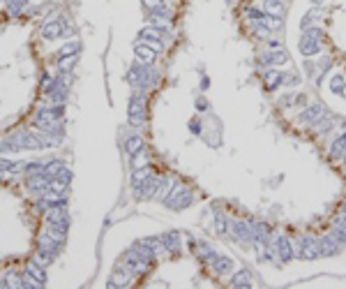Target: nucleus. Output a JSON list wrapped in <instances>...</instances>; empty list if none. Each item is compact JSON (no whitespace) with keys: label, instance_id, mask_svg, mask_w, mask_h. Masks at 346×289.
I'll use <instances>...</instances> for the list:
<instances>
[{"label":"nucleus","instance_id":"1","mask_svg":"<svg viewBox=\"0 0 346 289\" xmlns=\"http://www.w3.org/2000/svg\"><path fill=\"white\" fill-rule=\"evenodd\" d=\"M127 84L134 88V91H148L157 84V74L150 65H144V63H136L134 67L127 70Z\"/></svg>","mask_w":346,"mask_h":289},{"label":"nucleus","instance_id":"2","mask_svg":"<svg viewBox=\"0 0 346 289\" xmlns=\"http://www.w3.org/2000/svg\"><path fill=\"white\" fill-rule=\"evenodd\" d=\"M127 123L132 127H141L146 123V91H134L127 104Z\"/></svg>","mask_w":346,"mask_h":289},{"label":"nucleus","instance_id":"3","mask_svg":"<svg viewBox=\"0 0 346 289\" xmlns=\"http://www.w3.org/2000/svg\"><path fill=\"white\" fill-rule=\"evenodd\" d=\"M192 201H194V192H192L190 187H182L180 183H173L171 192H168L166 199H164V204H166L171 211H185V208L192 206Z\"/></svg>","mask_w":346,"mask_h":289},{"label":"nucleus","instance_id":"4","mask_svg":"<svg viewBox=\"0 0 346 289\" xmlns=\"http://www.w3.org/2000/svg\"><path fill=\"white\" fill-rule=\"evenodd\" d=\"M228 234L233 236V241H238L242 247H250L254 243L252 222H228Z\"/></svg>","mask_w":346,"mask_h":289},{"label":"nucleus","instance_id":"5","mask_svg":"<svg viewBox=\"0 0 346 289\" xmlns=\"http://www.w3.org/2000/svg\"><path fill=\"white\" fill-rule=\"evenodd\" d=\"M72 33V28H70V24H67L62 17H54V19H48L46 24L42 26V35L44 40H56V37L60 35H70Z\"/></svg>","mask_w":346,"mask_h":289},{"label":"nucleus","instance_id":"6","mask_svg":"<svg viewBox=\"0 0 346 289\" xmlns=\"http://www.w3.org/2000/svg\"><path fill=\"white\" fill-rule=\"evenodd\" d=\"M118 268L132 273V275H144V273L148 271V264H146L144 259L134 252V247H132V250H127V252H125V257H122V264H120Z\"/></svg>","mask_w":346,"mask_h":289},{"label":"nucleus","instance_id":"7","mask_svg":"<svg viewBox=\"0 0 346 289\" xmlns=\"http://www.w3.org/2000/svg\"><path fill=\"white\" fill-rule=\"evenodd\" d=\"M160 181H162V178H157V176L150 174L144 183L134 185V197H136L138 201H146V199H155L157 187H160Z\"/></svg>","mask_w":346,"mask_h":289},{"label":"nucleus","instance_id":"8","mask_svg":"<svg viewBox=\"0 0 346 289\" xmlns=\"http://www.w3.org/2000/svg\"><path fill=\"white\" fill-rule=\"evenodd\" d=\"M298 250H296V254H298L300 259H316V257H321V250H318V241L316 238H312V236H302L298 241Z\"/></svg>","mask_w":346,"mask_h":289},{"label":"nucleus","instance_id":"9","mask_svg":"<svg viewBox=\"0 0 346 289\" xmlns=\"http://www.w3.org/2000/svg\"><path fill=\"white\" fill-rule=\"evenodd\" d=\"M258 65H268V67H280L288 63V54L284 49H268L266 54L258 56Z\"/></svg>","mask_w":346,"mask_h":289},{"label":"nucleus","instance_id":"10","mask_svg":"<svg viewBox=\"0 0 346 289\" xmlns=\"http://www.w3.org/2000/svg\"><path fill=\"white\" fill-rule=\"evenodd\" d=\"M274 250H277V257H280L282 264H288V261L296 257V247H293V241L288 238V236H277Z\"/></svg>","mask_w":346,"mask_h":289},{"label":"nucleus","instance_id":"11","mask_svg":"<svg viewBox=\"0 0 346 289\" xmlns=\"http://www.w3.org/2000/svg\"><path fill=\"white\" fill-rule=\"evenodd\" d=\"M323 116H326V109H323V104H312V107H307L304 111H300L298 123L314 127V125H316V123L323 118Z\"/></svg>","mask_w":346,"mask_h":289},{"label":"nucleus","instance_id":"12","mask_svg":"<svg viewBox=\"0 0 346 289\" xmlns=\"http://www.w3.org/2000/svg\"><path fill=\"white\" fill-rule=\"evenodd\" d=\"M231 287L236 289H252L254 287V275H252L250 268H240L231 275Z\"/></svg>","mask_w":346,"mask_h":289},{"label":"nucleus","instance_id":"13","mask_svg":"<svg viewBox=\"0 0 346 289\" xmlns=\"http://www.w3.org/2000/svg\"><path fill=\"white\" fill-rule=\"evenodd\" d=\"M134 56H136V63H144V65H152L157 58V51L152 47H148V44L138 42L134 44Z\"/></svg>","mask_w":346,"mask_h":289},{"label":"nucleus","instance_id":"14","mask_svg":"<svg viewBox=\"0 0 346 289\" xmlns=\"http://www.w3.org/2000/svg\"><path fill=\"white\" fill-rule=\"evenodd\" d=\"M342 243L337 241V238H332V236H323V238H318V250H321V257H334V254L342 250Z\"/></svg>","mask_w":346,"mask_h":289},{"label":"nucleus","instance_id":"15","mask_svg":"<svg viewBox=\"0 0 346 289\" xmlns=\"http://www.w3.org/2000/svg\"><path fill=\"white\" fill-rule=\"evenodd\" d=\"M162 245H164V250H166L168 254H180V250H182V245H180V234L178 231H166V234H162Z\"/></svg>","mask_w":346,"mask_h":289},{"label":"nucleus","instance_id":"16","mask_svg":"<svg viewBox=\"0 0 346 289\" xmlns=\"http://www.w3.org/2000/svg\"><path fill=\"white\" fill-rule=\"evenodd\" d=\"M192 245H194V254H196L198 259H201L203 264H208L210 266V261H212V259L217 257V250L212 245H208V243L206 241H192Z\"/></svg>","mask_w":346,"mask_h":289},{"label":"nucleus","instance_id":"17","mask_svg":"<svg viewBox=\"0 0 346 289\" xmlns=\"http://www.w3.org/2000/svg\"><path fill=\"white\" fill-rule=\"evenodd\" d=\"M233 259L231 257H226V254H217L215 259H212V261H210V268H212V271L217 273V275H228V273L233 271Z\"/></svg>","mask_w":346,"mask_h":289},{"label":"nucleus","instance_id":"18","mask_svg":"<svg viewBox=\"0 0 346 289\" xmlns=\"http://www.w3.org/2000/svg\"><path fill=\"white\" fill-rule=\"evenodd\" d=\"M300 54L302 56H316L318 51H321V40H316V37H312V35H307V33H304L302 35V40H300Z\"/></svg>","mask_w":346,"mask_h":289},{"label":"nucleus","instance_id":"19","mask_svg":"<svg viewBox=\"0 0 346 289\" xmlns=\"http://www.w3.org/2000/svg\"><path fill=\"white\" fill-rule=\"evenodd\" d=\"M12 139L16 141L21 148H30V151H37V148H42V141L37 139V134H30V132H16L12 134Z\"/></svg>","mask_w":346,"mask_h":289},{"label":"nucleus","instance_id":"20","mask_svg":"<svg viewBox=\"0 0 346 289\" xmlns=\"http://www.w3.org/2000/svg\"><path fill=\"white\" fill-rule=\"evenodd\" d=\"M60 245H62L60 241L51 238L48 234H44L42 238H40V243H37V250H42V252H46V254H51V257H56V254L60 252Z\"/></svg>","mask_w":346,"mask_h":289},{"label":"nucleus","instance_id":"21","mask_svg":"<svg viewBox=\"0 0 346 289\" xmlns=\"http://www.w3.org/2000/svg\"><path fill=\"white\" fill-rule=\"evenodd\" d=\"M134 252H136L141 259H144V261H146V264H148V266H152V264H155V261H157V252H155V250H152V247H148V245H146V243H141V241H136V243H134Z\"/></svg>","mask_w":346,"mask_h":289},{"label":"nucleus","instance_id":"22","mask_svg":"<svg viewBox=\"0 0 346 289\" xmlns=\"http://www.w3.org/2000/svg\"><path fill=\"white\" fill-rule=\"evenodd\" d=\"M46 220H48V222H70V215H67V204L51 206V208L46 211Z\"/></svg>","mask_w":346,"mask_h":289},{"label":"nucleus","instance_id":"23","mask_svg":"<svg viewBox=\"0 0 346 289\" xmlns=\"http://www.w3.org/2000/svg\"><path fill=\"white\" fill-rule=\"evenodd\" d=\"M344 155H346V132L340 134L330 146V157L332 160H344Z\"/></svg>","mask_w":346,"mask_h":289},{"label":"nucleus","instance_id":"24","mask_svg":"<svg viewBox=\"0 0 346 289\" xmlns=\"http://www.w3.org/2000/svg\"><path fill=\"white\" fill-rule=\"evenodd\" d=\"M132 273H127V271H122V268H116V273H114V277H111V280H108L106 282V287H127V284H130V280H132Z\"/></svg>","mask_w":346,"mask_h":289},{"label":"nucleus","instance_id":"25","mask_svg":"<svg viewBox=\"0 0 346 289\" xmlns=\"http://www.w3.org/2000/svg\"><path fill=\"white\" fill-rule=\"evenodd\" d=\"M252 229H254V241H270L272 236V227L268 222H252Z\"/></svg>","mask_w":346,"mask_h":289},{"label":"nucleus","instance_id":"26","mask_svg":"<svg viewBox=\"0 0 346 289\" xmlns=\"http://www.w3.org/2000/svg\"><path fill=\"white\" fill-rule=\"evenodd\" d=\"M141 148H146L144 137H141V134H132V137L125 139V153L127 155H134V153H138Z\"/></svg>","mask_w":346,"mask_h":289},{"label":"nucleus","instance_id":"27","mask_svg":"<svg viewBox=\"0 0 346 289\" xmlns=\"http://www.w3.org/2000/svg\"><path fill=\"white\" fill-rule=\"evenodd\" d=\"M284 84V74L280 72V70H268V72H266V86H268L270 91H277V88H280V86Z\"/></svg>","mask_w":346,"mask_h":289},{"label":"nucleus","instance_id":"28","mask_svg":"<svg viewBox=\"0 0 346 289\" xmlns=\"http://www.w3.org/2000/svg\"><path fill=\"white\" fill-rule=\"evenodd\" d=\"M263 12L274 14V17H284V0H263Z\"/></svg>","mask_w":346,"mask_h":289},{"label":"nucleus","instance_id":"29","mask_svg":"<svg viewBox=\"0 0 346 289\" xmlns=\"http://www.w3.org/2000/svg\"><path fill=\"white\" fill-rule=\"evenodd\" d=\"M46 185H48V178L44 174H37L28 178V187L32 192H46Z\"/></svg>","mask_w":346,"mask_h":289},{"label":"nucleus","instance_id":"30","mask_svg":"<svg viewBox=\"0 0 346 289\" xmlns=\"http://www.w3.org/2000/svg\"><path fill=\"white\" fill-rule=\"evenodd\" d=\"M228 222H231V220L215 208V234L217 236H226L228 234Z\"/></svg>","mask_w":346,"mask_h":289},{"label":"nucleus","instance_id":"31","mask_svg":"<svg viewBox=\"0 0 346 289\" xmlns=\"http://www.w3.org/2000/svg\"><path fill=\"white\" fill-rule=\"evenodd\" d=\"M46 190H48V192H54V194H60V197H65V192H67V181H62V178H48Z\"/></svg>","mask_w":346,"mask_h":289},{"label":"nucleus","instance_id":"32","mask_svg":"<svg viewBox=\"0 0 346 289\" xmlns=\"http://www.w3.org/2000/svg\"><path fill=\"white\" fill-rule=\"evenodd\" d=\"M26 271H28L30 275H35L42 284H46V273H44V266H42V264H37L35 259H32V261H30V264L26 266Z\"/></svg>","mask_w":346,"mask_h":289},{"label":"nucleus","instance_id":"33","mask_svg":"<svg viewBox=\"0 0 346 289\" xmlns=\"http://www.w3.org/2000/svg\"><path fill=\"white\" fill-rule=\"evenodd\" d=\"M76 63H78V54H74V56H62V58L58 61V70H60V72H72Z\"/></svg>","mask_w":346,"mask_h":289},{"label":"nucleus","instance_id":"34","mask_svg":"<svg viewBox=\"0 0 346 289\" xmlns=\"http://www.w3.org/2000/svg\"><path fill=\"white\" fill-rule=\"evenodd\" d=\"M81 51V42L78 40H72L70 44H62V49L58 51V56L62 58V56H74V54H78Z\"/></svg>","mask_w":346,"mask_h":289},{"label":"nucleus","instance_id":"35","mask_svg":"<svg viewBox=\"0 0 346 289\" xmlns=\"http://www.w3.org/2000/svg\"><path fill=\"white\" fill-rule=\"evenodd\" d=\"M332 125H334V123H332V118H330V114H326V116L321 118V121H318L316 125H314V130H316L318 134H328L330 130H332Z\"/></svg>","mask_w":346,"mask_h":289},{"label":"nucleus","instance_id":"36","mask_svg":"<svg viewBox=\"0 0 346 289\" xmlns=\"http://www.w3.org/2000/svg\"><path fill=\"white\" fill-rule=\"evenodd\" d=\"M263 24L268 26L270 31H282V28H284L282 17H274V14H266V17H263Z\"/></svg>","mask_w":346,"mask_h":289},{"label":"nucleus","instance_id":"37","mask_svg":"<svg viewBox=\"0 0 346 289\" xmlns=\"http://www.w3.org/2000/svg\"><path fill=\"white\" fill-rule=\"evenodd\" d=\"M132 167H134V169L148 167V153H146V148H141L138 153H134V155H132Z\"/></svg>","mask_w":346,"mask_h":289},{"label":"nucleus","instance_id":"38","mask_svg":"<svg viewBox=\"0 0 346 289\" xmlns=\"http://www.w3.org/2000/svg\"><path fill=\"white\" fill-rule=\"evenodd\" d=\"M162 28L157 26H146L144 31H141V40H162Z\"/></svg>","mask_w":346,"mask_h":289},{"label":"nucleus","instance_id":"39","mask_svg":"<svg viewBox=\"0 0 346 289\" xmlns=\"http://www.w3.org/2000/svg\"><path fill=\"white\" fill-rule=\"evenodd\" d=\"M21 287H26V289H40V287H44V284L40 282L35 275H30V273L26 271V275H21Z\"/></svg>","mask_w":346,"mask_h":289},{"label":"nucleus","instance_id":"40","mask_svg":"<svg viewBox=\"0 0 346 289\" xmlns=\"http://www.w3.org/2000/svg\"><path fill=\"white\" fill-rule=\"evenodd\" d=\"M344 86H346V79L342 77V74H334L332 81H330V91H332L334 95H342V91H344Z\"/></svg>","mask_w":346,"mask_h":289},{"label":"nucleus","instance_id":"41","mask_svg":"<svg viewBox=\"0 0 346 289\" xmlns=\"http://www.w3.org/2000/svg\"><path fill=\"white\" fill-rule=\"evenodd\" d=\"M150 176L148 167H141V169H134V174H132V185H138V183H144L146 178Z\"/></svg>","mask_w":346,"mask_h":289},{"label":"nucleus","instance_id":"42","mask_svg":"<svg viewBox=\"0 0 346 289\" xmlns=\"http://www.w3.org/2000/svg\"><path fill=\"white\" fill-rule=\"evenodd\" d=\"M62 167H65L62 162H51V164H46V167H44V176H46V178H56V176H58L60 171H62Z\"/></svg>","mask_w":346,"mask_h":289},{"label":"nucleus","instance_id":"43","mask_svg":"<svg viewBox=\"0 0 346 289\" xmlns=\"http://www.w3.org/2000/svg\"><path fill=\"white\" fill-rule=\"evenodd\" d=\"M44 167H46L44 162H28L24 169L28 176H37V174H44Z\"/></svg>","mask_w":346,"mask_h":289},{"label":"nucleus","instance_id":"44","mask_svg":"<svg viewBox=\"0 0 346 289\" xmlns=\"http://www.w3.org/2000/svg\"><path fill=\"white\" fill-rule=\"evenodd\" d=\"M168 187H171V181H168V178H162V181H160V187H157V194H155L157 201H162V199H166Z\"/></svg>","mask_w":346,"mask_h":289},{"label":"nucleus","instance_id":"45","mask_svg":"<svg viewBox=\"0 0 346 289\" xmlns=\"http://www.w3.org/2000/svg\"><path fill=\"white\" fill-rule=\"evenodd\" d=\"M48 95H51V104H65L67 88H56V91H51Z\"/></svg>","mask_w":346,"mask_h":289},{"label":"nucleus","instance_id":"46","mask_svg":"<svg viewBox=\"0 0 346 289\" xmlns=\"http://www.w3.org/2000/svg\"><path fill=\"white\" fill-rule=\"evenodd\" d=\"M141 243H146L148 247H152L155 252L164 250V245H162V238H160V236H148V238H141Z\"/></svg>","mask_w":346,"mask_h":289},{"label":"nucleus","instance_id":"47","mask_svg":"<svg viewBox=\"0 0 346 289\" xmlns=\"http://www.w3.org/2000/svg\"><path fill=\"white\" fill-rule=\"evenodd\" d=\"M245 17L252 19V21H263L266 12H263V10H258V7H245Z\"/></svg>","mask_w":346,"mask_h":289},{"label":"nucleus","instance_id":"48","mask_svg":"<svg viewBox=\"0 0 346 289\" xmlns=\"http://www.w3.org/2000/svg\"><path fill=\"white\" fill-rule=\"evenodd\" d=\"M318 17H321V10H318V7H314V10H312V14H307V17L302 19V31H304V28H310V26H314V21H316Z\"/></svg>","mask_w":346,"mask_h":289},{"label":"nucleus","instance_id":"49","mask_svg":"<svg viewBox=\"0 0 346 289\" xmlns=\"http://www.w3.org/2000/svg\"><path fill=\"white\" fill-rule=\"evenodd\" d=\"M330 236H332V238H337L342 245H346V229L334 227V224H332V229H330Z\"/></svg>","mask_w":346,"mask_h":289},{"label":"nucleus","instance_id":"50","mask_svg":"<svg viewBox=\"0 0 346 289\" xmlns=\"http://www.w3.org/2000/svg\"><path fill=\"white\" fill-rule=\"evenodd\" d=\"M141 3H144V7L148 10V12H155V10H160V7L166 5L164 0H141Z\"/></svg>","mask_w":346,"mask_h":289},{"label":"nucleus","instance_id":"51","mask_svg":"<svg viewBox=\"0 0 346 289\" xmlns=\"http://www.w3.org/2000/svg\"><path fill=\"white\" fill-rule=\"evenodd\" d=\"M296 100H298V95H296V93H286V95L280 100V107L288 109V107H293V104H296Z\"/></svg>","mask_w":346,"mask_h":289},{"label":"nucleus","instance_id":"52","mask_svg":"<svg viewBox=\"0 0 346 289\" xmlns=\"http://www.w3.org/2000/svg\"><path fill=\"white\" fill-rule=\"evenodd\" d=\"M5 282H7V287L21 289V275H16V273H10V275L5 277Z\"/></svg>","mask_w":346,"mask_h":289},{"label":"nucleus","instance_id":"53","mask_svg":"<svg viewBox=\"0 0 346 289\" xmlns=\"http://www.w3.org/2000/svg\"><path fill=\"white\" fill-rule=\"evenodd\" d=\"M26 3H28V0H10V7H7V10H10V14H18L24 10Z\"/></svg>","mask_w":346,"mask_h":289},{"label":"nucleus","instance_id":"54","mask_svg":"<svg viewBox=\"0 0 346 289\" xmlns=\"http://www.w3.org/2000/svg\"><path fill=\"white\" fill-rule=\"evenodd\" d=\"M12 167H14V162L5 160V157H0V174H12Z\"/></svg>","mask_w":346,"mask_h":289},{"label":"nucleus","instance_id":"55","mask_svg":"<svg viewBox=\"0 0 346 289\" xmlns=\"http://www.w3.org/2000/svg\"><path fill=\"white\" fill-rule=\"evenodd\" d=\"M304 33L312 37H316V40H323V31L321 28H316V26H310V28H304Z\"/></svg>","mask_w":346,"mask_h":289},{"label":"nucleus","instance_id":"56","mask_svg":"<svg viewBox=\"0 0 346 289\" xmlns=\"http://www.w3.org/2000/svg\"><path fill=\"white\" fill-rule=\"evenodd\" d=\"M296 84H300L298 74H284V86H296Z\"/></svg>","mask_w":346,"mask_h":289},{"label":"nucleus","instance_id":"57","mask_svg":"<svg viewBox=\"0 0 346 289\" xmlns=\"http://www.w3.org/2000/svg\"><path fill=\"white\" fill-rule=\"evenodd\" d=\"M190 130L194 134H201V130H203V125H201V121L198 118H194V121H190Z\"/></svg>","mask_w":346,"mask_h":289},{"label":"nucleus","instance_id":"58","mask_svg":"<svg viewBox=\"0 0 346 289\" xmlns=\"http://www.w3.org/2000/svg\"><path fill=\"white\" fill-rule=\"evenodd\" d=\"M194 104H196L198 111H206V109H208V102H206V97H198V100H196Z\"/></svg>","mask_w":346,"mask_h":289},{"label":"nucleus","instance_id":"59","mask_svg":"<svg viewBox=\"0 0 346 289\" xmlns=\"http://www.w3.org/2000/svg\"><path fill=\"white\" fill-rule=\"evenodd\" d=\"M334 227H342V229H346V213H342L337 220H334Z\"/></svg>","mask_w":346,"mask_h":289},{"label":"nucleus","instance_id":"60","mask_svg":"<svg viewBox=\"0 0 346 289\" xmlns=\"http://www.w3.org/2000/svg\"><path fill=\"white\" fill-rule=\"evenodd\" d=\"M266 44H268V49H282V42H280V40H272V37L266 40Z\"/></svg>","mask_w":346,"mask_h":289},{"label":"nucleus","instance_id":"61","mask_svg":"<svg viewBox=\"0 0 346 289\" xmlns=\"http://www.w3.org/2000/svg\"><path fill=\"white\" fill-rule=\"evenodd\" d=\"M342 95H344V97H346V86H344V91H342Z\"/></svg>","mask_w":346,"mask_h":289},{"label":"nucleus","instance_id":"62","mask_svg":"<svg viewBox=\"0 0 346 289\" xmlns=\"http://www.w3.org/2000/svg\"><path fill=\"white\" fill-rule=\"evenodd\" d=\"M342 213H346V204H344V208H342Z\"/></svg>","mask_w":346,"mask_h":289},{"label":"nucleus","instance_id":"63","mask_svg":"<svg viewBox=\"0 0 346 289\" xmlns=\"http://www.w3.org/2000/svg\"><path fill=\"white\" fill-rule=\"evenodd\" d=\"M344 164H346V155H344Z\"/></svg>","mask_w":346,"mask_h":289},{"label":"nucleus","instance_id":"64","mask_svg":"<svg viewBox=\"0 0 346 289\" xmlns=\"http://www.w3.org/2000/svg\"><path fill=\"white\" fill-rule=\"evenodd\" d=\"M344 171H346V164H344Z\"/></svg>","mask_w":346,"mask_h":289}]
</instances>
